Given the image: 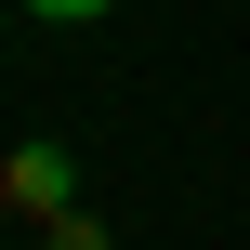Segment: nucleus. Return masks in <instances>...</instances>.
<instances>
[{
    "label": "nucleus",
    "instance_id": "f257e3e1",
    "mask_svg": "<svg viewBox=\"0 0 250 250\" xmlns=\"http://www.w3.org/2000/svg\"><path fill=\"white\" fill-rule=\"evenodd\" d=\"M0 185H13V211H66V158H53V145H26Z\"/></svg>",
    "mask_w": 250,
    "mask_h": 250
},
{
    "label": "nucleus",
    "instance_id": "f03ea898",
    "mask_svg": "<svg viewBox=\"0 0 250 250\" xmlns=\"http://www.w3.org/2000/svg\"><path fill=\"white\" fill-rule=\"evenodd\" d=\"M40 26H92V13H119V0H26Z\"/></svg>",
    "mask_w": 250,
    "mask_h": 250
}]
</instances>
